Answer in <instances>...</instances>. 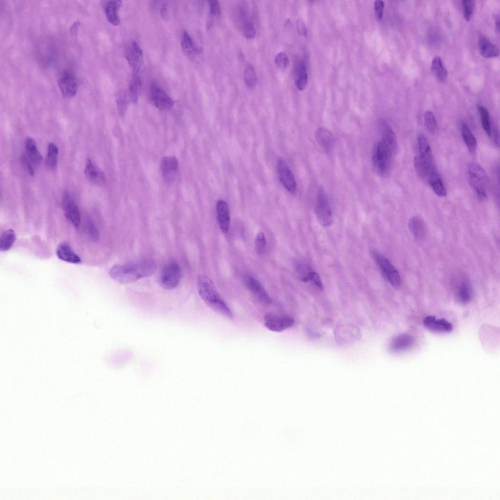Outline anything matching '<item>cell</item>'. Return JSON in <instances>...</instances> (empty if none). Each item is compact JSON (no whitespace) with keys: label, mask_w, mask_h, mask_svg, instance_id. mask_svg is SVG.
I'll return each instance as SVG.
<instances>
[{"label":"cell","mask_w":500,"mask_h":500,"mask_svg":"<svg viewBox=\"0 0 500 500\" xmlns=\"http://www.w3.org/2000/svg\"><path fill=\"white\" fill-rule=\"evenodd\" d=\"M478 45L480 55L485 58L495 57L499 55V50L497 46L484 35L479 36Z\"/></svg>","instance_id":"cell-21"},{"label":"cell","mask_w":500,"mask_h":500,"mask_svg":"<svg viewBox=\"0 0 500 500\" xmlns=\"http://www.w3.org/2000/svg\"><path fill=\"white\" fill-rule=\"evenodd\" d=\"M26 154L34 165H39L42 162V157L39 151L35 140L28 137L25 142Z\"/></svg>","instance_id":"cell-29"},{"label":"cell","mask_w":500,"mask_h":500,"mask_svg":"<svg viewBox=\"0 0 500 500\" xmlns=\"http://www.w3.org/2000/svg\"><path fill=\"white\" fill-rule=\"evenodd\" d=\"M156 269L155 264L150 261L129 265H116L110 270L109 275L121 284H128L149 276Z\"/></svg>","instance_id":"cell-1"},{"label":"cell","mask_w":500,"mask_h":500,"mask_svg":"<svg viewBox=\"0 0 500 500\" xmlns=\"http://www.w3.org/2000/svg\"><path fill=\"white\" fill-rule=\"evenodd\" d=\"M478 110L480 116L482 128L489 136H491L492 129L491 119L488 109L482 105H478Z\"/></svg>","instance_id":"cell-36"},{"label":"cell","mask_w":500,"mask_h":500,"mask_svg":"<svg viewBox=\"0 0 500 500\" xmlns=\"http://www.w3.org/2000/svg\"><path fill=\"white\" fill-rule=\"evenodd\" d=\"M308 84V74L306 65L300 64L297 71L296 85L299 90H304Z\"/></svg>","instance_id":"cell-38"},{"label":"cell","mask_w":500,"mask_h":500,"mask_svg":"<svg viewBox=\"0 0 500 500\" xmlns=\"http://www.w3.org/2000/svg\"><path fill=\"white\" fill-rule=\"evenodd\" d=\"M315 284L319 289H323V284L319 274L315 271H312L310 277V280Z\"/></svg>","instance_id":"cell-49"},{"label":"cell","mask_w":500,"mask_h":500,"mask_svg":"<svg viewBox=\"0 0 500 500\" xmlns=\"http://www.w3.org/2000/svg\"><path fill=\"white\" fill-rule=\"evenodd\" d=\"M424 325L429 330L438 332H450L453 329L451 323L445 319H437L432 315H428L423 320Z\"/></svg>","instance_id":"cell-17"},{"label":"cell","mask_w":500,"mask_h":500,"mask_svg":"<svg viewBox=\"0 0 500 500\" xmlns=\"http://www.w3.org/2000/svg\"><path fill=\"white\" fill-rule=\"evenodd\" d=\"M277 171L279 178L284 187L291 193H294L296 189V183L294 177L283 159H279L277 163Z\"/></svg>","instance_id":"cell-13"},{"label":"cell","mask_w":500,"mask_h":500,"mask_svg":"<svg viewBox=\"0 0 500 500\" xmlns=\"http://www.w3.org/2000/svg\"><path fill=\"white\" fill-rule=\"evenodd\" d=\"M414 342V338L409 334H401L394 338L391 343V349L394 351L407 349Z\"/></svg>","instance_id":"cell-27"},{"label":"cell","mask_w":500,"mask_h":500,"mask_svg":"<svg viewBox=\"0 0 500 500\" xmlns=\"http://www.w3.org/2000/svg\"><path fill=\"white\" fill-rule=\"evenodd\" d=\"M181 47L184 53L188 56H192L195 54H199L201 50L195 43L189 34L185 31L182 34Z\"/></svg>","instance_id":"cell-28"},{"label":"cell","mask_w":500,"mask_h":500,"mask_svg":"<svg viewBox=\"0 0 500 500\" xmlns=\"http://www.w3.org/2000/svg\"><path fill=\"white\" fill-rule=\"evenodd\" d=\"M62 207L66 218L75 227H78L81 222L80 213L72 196L65 193L62 198Z\"/></svg>","instance_id":"cell-11"},{"label":"cell","mask_w":500,"mask_h":500,"mask_svg":"<svg viewBox=\"0 0 500 500\" xmlns=\"http://www.w3.org/2000/svg\"><path fill=\"white\" fill-rule=\"evenodd\" d=\"M244 81L250 88L254 86L257 82V76L253 66L250 63L247 65L244 72Z\"/></svg>","instance_id":"cell-39"},{"label":"cell","mask_w":500,"mask_h":500,"mask_svg":"<svg viewBox=\"0 0 500 500\" xmlns=\"http://www.w3.org/2000/svg\"><path fill=\"white\" fill-rule=\"evenodd\" d=\"M116 103L119 114L122 116L124 115L127 105V99L125 93L120 92L117 94Z\"/></svg>","instance_id":"cell-42"},{"label":"cell","mask_w":500,"mask_h":500,"mask_svg":"<svg viewBox=\"0 0 500 500\" xmlns=\"http://www.w3.org/2000/svg\"><path fill=\"white\" fill-rule=\"evenodd\" d=\"M56 254L59 259L68 263L78 264L81 262L80 257L65 243L61 244L58 246Z\"/></svg>","instance_id":"cell-24"},{"label":"cell","mask_w":500,"mask_h":500,"mask_svg":"<svg viewBox=\"0 0 500 500\" xmlns=\"http://www.w3.org/2000/svg\"><path fill=\"white\" fill-rule=\"evenodd\" d=\"M16 238L15 233L13 229H9L4 231L0 238V250H8L12 247Z\"/></svg>","instance_id":"cell-34"},{"label":"cell","mask_w":500,"mask_h":500,"mask_svg":"<svg viewBox=\"0 0 500 500\" xmlns=\"http://www.w3.org/2000/svg\"><path fill=\"white\" fill-rule=\"evenodd\" d=\"M210 12L212 16H216L220 14L221 8L219 3L217 0L209 1Z\"/></svg>","instance_id":"cell-48"},{"label":"cell","mask_w":500,"mask_h":500,"mask_svg":"<svg viewBox=\"0 0 500 500\" xmlns=\"http://www.w3.org/2000/svg\"><path fill=\"white\" fill-rule=\"evenodd\" d=\"M264 322L265 327L268 330L275 332H282L294 324L292 318L272 313H266L264 317Z\"/></svg>","instance_id":"cell-8"},{"label":"cell","mask_w":500,"mask_h":500,"mask_svg":"<svg viewBox=\"0 0 500 500\" xmlns=\"http://www.w3.org/2000/svg\"><path fill=\"white\" fill-rule=\"evenodd\" d=\"M462 3L463 16L465 20L469 21L474 11L475 1L474 0H463Z\"/></svg>","instance_id":"cell-43"},{"label":"cell","mask_w":500,"mask_h":500,"mask_svg":"<svg viewBox=\"0 0 500 500\" xmlns=\"http://www.w3.org/2000/svg\"><path fill=\"white\" fill-rule=\"evenodd\" d=\"M461 133L468 150L471 152H474L477 147V142L469 127L465 123L461 125Z\"/></svg>","instance_id":"cell-31"},{"label":"cell","mask_w":500,"mask_h":500,"mask_svg":"<svg viewBox=\"0 0 500 500\" xmlns=\"http://www.w3.org/2000/svg\"><path fill=\"white\" fill-rule=\"evenodd\" d=\"M456 294L459 300L462 303L468 302L472 298V291L471 286L465 281L459 283L456 289Z\"/></svg>","instance_id":"cell-32"},{"label":"cell","mask_w":500,"mask_h":500,"mask_svg":"<svg viewBox=\"0 0 500 500\" xmlns=\"http://www.w3.org/2000/svg\"><path fill=\"white\" fill-rule=\"evenodd\" d=\"M21 161L23 167L29 174L32 176L34 174V164L32 163L26 153H23L21 156Z\"/></svg>","instance_id":"cell-46"},{"label":"cell","mask_w":500,"mask_h":500,"mask_svg":"<svg viewBox=\"0 0 500 500\" xmlns=\"http://www.w3.org/2000/svg\"><path fill=\"white\" fill-rule=\"evenodd\" d=\"M296 26L298 32L300 35L303 36L306 35V28L304 22L301 20H297L296 21Z\"/></svg>","instance_id":"cell-51"},{"label":"cell","mask_w":500,"mask_h":500,"mask_svg":"<svg viewBox=\"0 0 500 500\" xmlns=\"http://www.w3.org/2000/svg\"><path fill=\"white\" fill-rule=\"evenodd\" d=\"M58 86L62 95L65 98L75 96L78 88V82L75 74L71 71L65 70L60 75Z\"/></svg>","instance_id":"cell-7"},{"label":"cell","mask_w":500,"mask_h":500,"mask_svg":"<svg viewBox=\"0 0 500 500\" xmlns=\"http://www.w3.org/2000/svg\"><path fill=\"white\" fill-rule=\"evenodd\" d=\"M315 213L318 221L323 227L331 226L333 222V214L328 197L322 188H318L316 196Z\"/></svg>","instance_id":"cell-4"},{"label":"cell","mask_w":500,"mask_h":500,"mask_svg":"<svg viewBox=\"0 0 500 500\" xmlns=\"http://www.w3.org/2000/svg\"><path fill=\"white\" fill-rule=\"evenodd\" d=\"M88 231L93 240H97L99 237L98 230L92 222H90L88 225Z\"/></svg>","instance_id":"cell-50"},{"label":"cell","mask_w":500,"mask_h":500,"mask_svg":"<svg viewBox=\"0 0 500 500\" xmlns=\"http://www.w3.org/2000/svg\"><path fill=\"white\" fill-rule=\"evenodd\" d=\"M142 87V81L138 73H134L129 86V97L131 101L137 102Z\"/></svg>","instance_id":"cell-33"},{"label":"cell","mask_w":500,"mask_h":500,"mask_svg":"<svg viewBox=\"0 0 500 500\" xmlns=\"http://www.w3.org/2000/svg\"><path fill=\"white\" fill-rule=\"evenodd\" d=\"M384 7V2L381 0H376L375 2V15L376 20L382 19Z\"/></svg>","instance_id":"cell-47"},{"label":"cell","mask_w":500,"mask_h":500,"mask_svg":"<svg viewBox=\"0 0 500 500\" xmlns=\"http://www.w3.org/2000/svg\"><path fill=\"white\" fill-rule=\"evenodd\" d=\"M431 71L438 81L444 82L446 81L448 75L447 71L439 57L437 56L433 59Z\"/></svg>","instance_id":"cell-30"},{"label":"cell","mask_w":500,"mask_h":500,"mask_svg":"<svg viewBox=\"0 0 500 500\" xmlns=\"http://www.w3.org/2000/svg\"><path fill=\"white\" fill-rule=\"evenodd\" d=\"M315 138L318 144L325 151H328L333 148L334 138L332 132L325 127L318 128L315 132Z\"/></svg>","instance_id":"cell-22"},{"label":"cell","mask_w":500,"mask_h":500,"mask_svg":"<svg viewBox=\"0 0 500 500\" xmlns=\"http://www.w3.org/2000/svg\"><path fill=\"white\" fill-rule=\"evenodd\" d=\"M427 181L429 183L433 191L438 196L444 197L446 195V189L440 175L436 169L431 172Z\"/></svg>","instance_id":"cell-26"},{"label":"cell","mask_w":500,"mask_h":500,"mask_svg":"<svg viewBox=\"0 0 500 500\" xmlns=\"http://www.w3.org/2000/svg\"><path fill=\"white\" fill-rule=\"evenodd\" d=\"M243 32L246 38L249 39H253L256 35V31L253 23L248 20H246L243 24Z\"/></svg>","instance_id":"cell-44"},{"label":"cell","mask_w":500,"mask_h":500,"mask_svg":"<svg viewBox=\"0 0 500 500\" xmlns=\"http://www.w3.org/2000/svg\"><path fill=\"white\" fill-rule=\"evenodd\" d=\"M58 148L54 144L50 143L48 146L47 156L45 158V166L49 169L56 168L58 163Z\"/></svg>","instance_id":"cell-35"},{"label":"cell","mask_w":500,"mask_h":500,"mask_svg":"<svg viewBox=\"0 0 500 500\" xmlns=\"http://www.w3.org/2000/svg\"><path fill=\"white\" fill-rule=\"evenodd\" d=\"M468 174L469 183L472 188H485L488 182V176L480 165L471 164L468 168Z\"/></svg>","instance_id":"cell-12"},{"label":"cell","mask_w":500,"mask_h":500,"mask_svg":"<svg viewBox=\"0 0 500 500\" xmlns=\"http://www.w3.org/2000/svg\"><path fill=\"white\" fill-rule=\"evenodd\" d=\"M160 14L163 19H167L168 16L167 7L166 3L162 5L160 9Z\"/></svg>","instance_id":"cell-53"},{"label":"cell","mask_w":500,"mask_h":500,"mask_svg":"<svg viewBox=\"0 0 500 500\" xmlns=\"http://www.w3.org/2000/svg\"><path fill=\"white\" fill-rule=\"evenodd\" d=\"M162 172L164 178L170 181L174 178L178 168V161L174 157H165L161 163Z\"/></svg>","instance_id":"cell-23"},{"label":"cell","mask_w":500,"mask_h":500,"mask_svg":"<svg viewBox=\"0 0 500 500\" xmlns=\"http://www.w3.org/2000/svg\"><path fill=\"white\" fill-rule=\"evenodd\" d=\"M197 289L200 296L209 307L226 317H233L231 310L222 300L209 278L206 276H200Z\"/></svg>","instance_id":"cell-2"},{"label":"cell","mask_w":500,"mask_h":500,"mask_svg":"<svg viewBox=\"0 0 500 500\" xmlns=\"http://www.w3.org/2000/svg\"><path fill=\"white\" fill-rule=\"evenodd\" d=\"M80 24L79 21H77L73 23L70 28V33L72 36H76L78 29Z\"/></svg>","instance_id":"cell-52"},{"label":"cell","mask_w":500,"mask_h":500,"mask_svg":"<svg viewBox=\"0 0 500 500\" xmlns=\"http://www.w3.org/2000/svg\"><path fill=\"white\" fill-rule=\"evenodd\" d=\"M216 210L220 228L224 233L228 231L230 216L228 205L224 200H219L216 204Z\"/></svg>","instance_id":"cell-19"},{"label":"cell","mask_w":500,"mask_h":500,"mask_svg":"<svg viewBox=\"0 0 500 500\" xmlns=\"http://www.w3.org/2000/svg\"><path fill=\"white\" fill-rule=\"evenodd\" d=\"M394 153L381 140L374 145L372 153V163L375 172L381 176H385L390 172Z\"/></svg>","instance_id":"cell-3"},{"label":"cell","mask_w":500,"mask_h":500,"mask_svg":"<svg viewBox=\"0 0 500 500\" xmlns=\"http://www.w3.org/2000/svg\"><path fill=\"white\" fill-rule=\"evenodd\" d=\"M274 62L276 65L280 68H286L289 64V58L284 52H280L276 55Z\"/></svg>","instance_id":"cell-45"},{"label":"cell","mask_w":500,"mask_h":500,"mask_svg":"<svg viewBox=\"0 0 500 500\" xmlns=\"http://www.w3.org/2000/svg\"><path fill=\"white\" fill-rule=\"evenodd\" d=\"M181 278V270L179 265L171 262L165 266L160 277L161 286L167 290H172L179 284Z\"/></svg>","instance_id":"cell-6"},{"label":"cell","mask_w":500,"mask_h":500,"mask_svg":"<svg viewBox=\"0 0 500 500\" xmlns=\"http://www.w3.org/2000/svg\"><path fill=\"white\" fill-rule=\"evenodd\" d=\"M266 239L264 233L262 232H259L255 240V249L256 253L258 254H263L266 248Z\"/></svg>","instance_id":"cell-41"},{"label":"cell","mask_w":500,"mask_h":500,"mask_svg":"<svg viewBox=\"0 0 500 500\" xmlns=\"http://www.w3.org/2000/svg\"><path fill=\"white\" fill-rule=\"evenodd\" d=\"M408 226L413 237L417 240H421L426 234V228L423 221L418 216L411 217Z\"/></svg>","instance_id":"cell-25"},{"label":"cell","mask_w":500,"mask_h":500,"mask_svg":"<svg viewBox=\"0 0 500 500\" xmlns=\"http://www.w3.org/2000/svg\"><path fill=\"white\" fill-rule=\"evenodd\" d=\"M295 266L300 280L303 282H308L309 275L312 271L311 268L307 265L299 262L297 263Z\"/></svg>","instance_id":"cell-40"},{"label":"cell","mask_w":500,"mask_h":500,"mask_svg":"<svg viewBox=\"0 0 500 500\" xmlns=\"http://www.w3.org/2000/svg\"><path fill=\"white\" fill-rule=\"evenodd\" d=\"M149 98L152 104L161 110L168 109L173 105L172 99L154 82L150 86Z\"/></svg>","instance_id":"cell-9"},{"label":"cell","mask_w":500,"mask_h":500,"mask_svg":"<svg viewBox=\"0 0 500 500\" xmlns=\"http://www.w3.org/2000/svg\"><path fill=\"white\" fill-rule=\"evenodd\" d=\"M125 58L135 73H138L142 68L143 55L142 49L137 42L134 41L127 48Z\"/></svg>","instance_id":"cell-10"},{"label":"cell","mask_w":500,"mask_h":500,"mask_svg":"<svg viewBox=\"0 0 500 500\" xmlns=\"http://www.w3.org/2000/svg\"><path fill=\"white\" fill-rule=\"evenodd\" d=\"M379 127L382 136L381 141L396 154L397 148V142L396 135L392 128L383 120L379 123Z\"/></svg>","instance_id":"cell-15"},{"label":"cell","mask_w":500,"mask_h":500,"mask_svg":"<svg viewBox=\"0 0 500 500\" xmlns=\"http://www.w3.org/2000/svg\"><path fill=\"white\" fill-rule=\"evenodd\" d=\"M84 173L89 181L95 184L100 185L105 182L104 173L90 159L86 161Z\"/></svg>","instance_id":"cell-20"},{"label":"cell","mask_w":500,"mask_h":500,"mask_svg":"<svg viewBox=\"0 0 500 500\" xmlns=\"http://www.w3.org/2000/svg\"><path fill=\"white\" fill-rule=\"evenodd\" d=\"M424 123L427 131L432 134H436L438 130V125L434 114L430 111H426L424 114Z\"/></svg>","instance_id":"cell-37"},{"label":"cell","mask_w":500,"mask_h":500,"mask_svg":"<svg viewBox=\"0 0 500 500\" xmlns=\"http://www.w3.org/2000/svg\"><path fill=\"white\" fill-rule=\"evenodd\" d=\"M373 255L382 274L387 281L394 287L399 286L401 284L399 273L388 259L377 251H374Z\"/></svg>","instance_id":"cell-5"},{"label":"cell","mask_w":500,"mask_h":500,"mask_svg":"<svg viewBox=\"0 0 500 500\" xmlns=\"http://www.w3.org/2000/svg\"><path fill=\"white\" fill-rule=\"evenodd\" d=\"M418 148L420 161L428 167H434L432 150L429 143L422 134L418 135L417 138Z\"/></svg>","instance_id":"cell-16"},{"label":"cell","mask_w":500,"mask_h":500,"mask_svg":"<svg viewBox=\"0 0 500 500\" xmlns=\"http://www.w3.org/2000/svg\"><path fill=\"white\" fill-rule=\"evenodd\" d=\"M245 282L248 289L261 302L264 304L271 303V298L261 284L256 278L249 276L246 278Z\"/></svg>","instance_id":"cell-14"},{"label":"cell","mask_w":500,"mask_h":500,"mask_svg":"<svg viewBox=\"0 0 500 500\" xmlns=\"http://www.w3.org/2000/svg\"><path fill=\"white\" fill-rule=\"evenodd\" d=\"M121 5L122 1L121 0H110L107 1L104 6L107 21L114 26H117L120 23L118 10Z\"/></svg>","instance_id":"cell-18"}]
</instances>
